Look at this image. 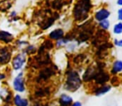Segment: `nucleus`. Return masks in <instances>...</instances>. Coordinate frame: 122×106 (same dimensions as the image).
<instances>
[{
    "label": "nucleus",
    "mask_w": 122,
    "mask_h": 106,
    "mask_svg": "<svg viewBox=\"0 0 122 106\" xmlns=\"http://www.w3.org/2000/svg\"><path fill=\"white\" fill-rule=\"evenodd\" d=\"M93 8L92 0H76L73 8V18L76 22H83L89 18Z\"/></svg>",
    "instance_id": "obj_1"
},
{
    "label": "nucleus",
    "mask_w": 122,
    "mask_h": 106,
    "mask_svg": "<svg viewBox=\"0 0 122 106\" xmlns=\"http://www.w3.org/2000/svg\"><path fill=\"white\" fill-rule=\"evenodd\" d=\"M82 85V79L80 73L76 70H69L66 74L64 89L68 92L77 91Z\"/></svg>",
    "instance_id": "obj_2"
},
{
    "label": "nucleus",
    "mask_w": 122,
    "mask_h": 106,
    "mask_svg": "<svg viewBox=\"0 0 122 106\" xmlns=\"http://www.w3.org/2000/svg\"><path fill=\"white\" fill-rule=\"evenodd\" d=\"M111 13L106 7H101L97 8L93 13V19L96 23H100L103 20L109 19L111 17Z\"/></svg>",
    "instance_id": "obj_3"
},
{
    "label": "nucleus",
    "mask_w": 122,
    "mask_h": 106,
    "mask_svg": "<svg viewBox=\"0 0 122 106\" xmlns=\"http://www.w3.org/2000/svg\"><path fill=\"white\" fill-rule=\"evenodd\" d=\"M13 89L18 93H23L26 90L25 80L23 73H19L13 80Z\"/></svg>",
    "instance_id": "obj_4"
},
{
    "label": "nucleus",
    "mask_w": 122,
    "mask_h": 106,
    "mask_svg": "<svg viewBox=\"0 0 122 106\" xmlns=\"http://www.w3.org/2000/svg\"><path fill=\"white\" fill-rule=\"evenodd\" d=\"M112 90V85L110 84H104V85H95L92 88V93L97 97H101L107 95Z\"/></svg>",
    "instance_id": "obj_5"
},
{
    "label": "nucleus",
    "mask_w": 122,
    "mask_h": 106,
    "mask_svg": "<svg viewBox=\"0 0 122 106\" xmlns=\"http://www.w3.org/2000/svg\"><path fill=\"white\" fill-rule=\"evenodd\" d=\"M111 80V75L109 73L106 72L104 70H99L97 71L95 77H94V83L96 85H104V84H108V82Z\"/></svg>",
    "instance_id": "obj_6"
},
{
    "label": "nucleus",
    "mask_w": 122,
    "mask_h": 106,
    "mask_svg": "<svg viewBox=\"0 0 122 106\" xmlns=\"http://www.w3.org/2000/svg\"><path fill=\"white\" fill-rule=\"evenodd\" d=\"M26 62V56L24 53H18L13 57L12 61V65L14 71H19L23 68Z\"/></svg>",
    "instance_id": "obj_7"
},
{
    "label": "nucleus",
    "mask_w": 122,
    "mask_h": 106,
    "mask_svg": "<svg viewBox=\"0 0 122 106\" xmlns=\"http://www.w3.org/2000/svg\"><path fill=\"white\" fill-rule=\"evenodd\" d=\"M98 70L95 66H89L86 70L85 71V72L82 75V82H85V83H90V82H92L94 80V77H95L96 74H97Z\"/></svg>",
    "instance_id": "obj_8"
},
{
    "label": "nucleus",
    "mask_w": 122,
    "mask_h": 106,
    "mask_svg": "<svg viewBox=\"0 0 122 106\" xmlns=\"http://www.w3.org/2000/svg\"><path fill=\"white\" fill-rule=\"evenodd\" d=\"M73 102V97L67 93L61 94L57 99V103L59 106H71Z\"/></svg>",
    "instance_id": "obj_9"
},
{
    "label": "nucleus",
    "mask_w": 122,
    "mask_h": 106,
    "mask_svg": "<svg viewBox=\"0 0 122 106\" xmlns=\"http://www.w3.org/2000/svg\"><path fill=\"white\" fill-rule=\"evenodd\" d=\"M122 73V60L116 59L112 62L111 66V76H118Z\"/></svg>",
    "instance_id": "obj_10"
},
{
    "label": "nucleus",
    "mask_w": 122,
    "mask_h": 106,
    "mask_svg": "<svg viewBox=\"0 0 122 106\" xmlns=\"http://www.w3.org/2000/svg\"><path fill=\"white\" fill-rule=\"evenodd\" d=\"M65 36V32L63 29L61 28H56L54 29L53 31H51V32L49 33L48 37L52 41H58L60 39H61L62 37H64Z\"/></svg>",
    "instance_id": "obj_11"
},
{
    "label": "nucleus",
    "mask_w": 122,
    "mask_h": 106,
    "mask_svg": "<svg viewBox=\"0 0 122 106\" xmlns=\"http://www.w3.org/2000/svg\"><path fill=\"white\" fill-rule=\"evenodd\" d=\"M13 102L15 106H29V100L18 94L13 97Z\"/></svg>",
    "instance_id": "obj_12"
},
{
    "label": "nucleus",
    "mask_w": 122,
    "mask_h": 106,
    "mask_svg": "<svg viewBox=\"0 0 122 106\" xmlns=\"http://www.w3.org/2000/svg\"><path fill=\"white\" fill-rule=\"evenodd\" d=\"M11 59V53L8 48H0V64L4 65L9 62Z\"/></svg>",
    "instance_id": "obj_13"
},
{
    "label": "nucleus",
    "mask_w": 122,
    "mask_h": 106,
    "mask_svg": "<svg viewBox=\"0 0 122 106\" xmlns=\"http://www.w3.org/2000/svg\"><path fill=\"white\" fill-rule=\"evenodd\" d=\"M13 40V36L10 32L5 31H0V41L3 42H11Z\"/></svg>",
    "instance_id": "obj_14"
},
{
    "label": "nucleus",
    "mask_w": 122,
    "mask_h": 106,
    "mask_svg": "<svg viewBox=\"0 0 122 106\" xmlns=\"http://www.w3.org/2000/svg\"><path fill=\"white\" fill-rule=\"evenodd\" d=\"M13 95L11 92L8 91L7 89H3L0 90V99L3 100L5 102H9L11 100H13Z\"/></svg>",
    "instance_id": "obj_15"
},
{
    "label": "nucleus",
    "mask_w": 122,
    "mask_h": 106,
    "mask_svg": "<svg viewBox=\"0 0 122 106\" xmlns=\"http://www.w3.org/2000/svg\"><path fill=\"white\" fill-rule=\"evenodd\" d=\"M112 33L115 36H121L122 35V22L116 23L112 26Z\"/></svg>",
    "instance_id": "obj_16"
},
{
    "label": "nucleus",
    "mask_w": 122,
    "mask_h": 106,
    "mask_svg": "<svg viewBox=\"0 0 122 106\" xmlns=\"http://www.w3.org/2000/svg\"><path fill=\"white\" fill-rule=\"evenodd\" d=\"M98 27L102 31H108L111 27V23L109 19L103 20V21L98 23Z\"/></svg>",
    "instance_id": "obj_17"
},
{
    "label": "nucleus",
    "mask_w": 122,
    "mask_h": 106,
    "mask_svg": "<svg viewBox=\"0 0 122 106\" xmlns=\"http://www.w3.org/2000/svg\"><path fill=\"white\" fill-rule=\"evenodd\" d=\"M70 42H71V40H70L69 38H67V37H62L61 39H60V40H58L56 42V47H65V46L67 45Z\"/></svg>",
    "instance_id": "obj_18"
},
{
    "label": "nucleus",
    "mask_w": 122,
    "mask_h": 106,
    "mask_svg": "<svg viewBox=\"0 0 122 106\" xmlns=\"http://www.w3.org/2000/svg\"><path fill=\"white\" fill-rule=\"evenodd\" d=\"M113 44L115 47L122 49V38H115L113 41Z\"/></svg>",
    "instance_id": "obj_19"
},
{
    "label": "nucleus",
    "mask_w": 122,
    "mask_h": 106,
    "mask_svg": "<svg viewBox=\"0 0 122 106\" xmlns=\"http://www.w3.org/2000/svg\"><path fill=\"white\" fill-rule=\"evenodd\" d=\"M116 17H117V20L119 22H122V8H120L117 10L116 13Z\"/></svg>",
    "instance_id": "obj_20"
},
{
    "label": "nucleus",
    "mask_w": 122,
    "mask_h": 106,
    "mask_svg": "<svg viewBox=\"0 0 122 106\" xmlns=\"http://www.w3.org/2000/svg\"><path fill=\"white\" fill-rule=\"evenodd\" d=\"M35 51H36L35 47H33V46H29V47H27V50H26V52H27V53H33Z\"/></svg>",
    "instance_id": "obj_21"
},
{
    "label": "nucleus",
    "mask_w": 122,
    "mask_h": 106,
    "mask_svg": "<svg viewBox=\"0 0 122 106\" xmlns=\"http://www.w3.org/2000/svg\"><path fill=\"white\" fill-rule=\"evenodd\" d=\"M71 106H83L82 103L79 100H76V101H74L72 104H71Z\"/></svg>",
    "instance_id": "obj_22"
},
{
    "label": "nucleus",
    "mask_w": 122,
    "mask_h": 106,
    "mask_svg": "<svg viewBox=\"0 0 122 106\" xmlns=\"http://www.w3.org/2000/svg\"><path fill=\"white\" fill-rule=\"evenodd\" d=\"M116 4L119 7L122 8V0H116Z\"/></svg>",
    "instance_id": "obj_23"
},
{
    "label": "nucleus",
    "mask_w": 122,
    "mask_h": 106,
    "mask_svg": "<svg viewBox=\"0 0 122 106\" xmlns=\"http://www.w3.org/2000/svg\"><path fill=\"white\" fill-rule=\"evenodd\" d=\"M5 77H6V76L3 74H0V80H3V79H5Z\"/></svg>",
    "instance_id": "obj_24"
}]
</instances>
